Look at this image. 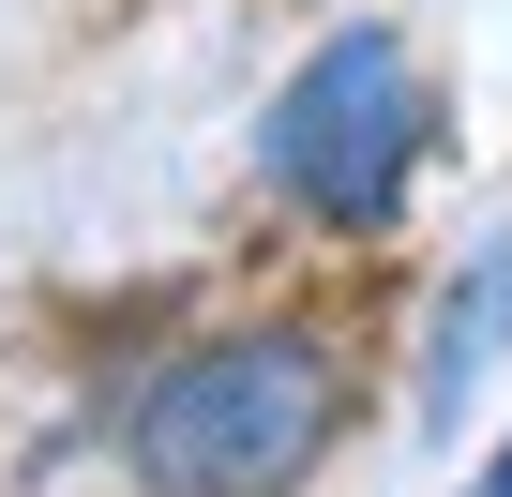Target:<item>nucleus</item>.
I'll return each mask as SVG.
<instances>
[{
  "mask_svg": "<svg viewBox=\"0 0 512 497\" xmlns=\"http://www.w3.org/2000/svg\"><path fill=\"white\" fill-rule=\"evenodd\" d=\"M347 377L317 332H211L136 392V482L151 497H287L332 437Z\"/></svg>",
  "mask_w": 512,
  "mask_h": 497,
  "instance_id": "obj_1",
  "label": "nucleus"
},
{
  "mask_svg": "<svg viewBox=\"0 0 512 497\" xmlns=\"http://www.w3.org/2000/svg\"><path fill=\"white\" fill-rule=\"evenodd\" d=\"M422 136H437L422 61H407L392 31H332V46L287 76V106H272V181H287L317 226H392Z\"/></svg>",
  "mask_w": 512,
  "mask_h": 497,
  "instance_id": "obj_2",
  "label": "nucleus"
},
{
  "mask_svg": "<svg viewBox=\"0 0 512 497\" xmlns=\"http://www.w3.org/2000/svg\"><path fill=\"white\" fill-rule=\"evenodd\" d=\"M512 347V241H497V257H482V287H452L437 302V407H467V377Z\"/></svg>",
  "mask_w": 512,
  "mask_h": 497,
  "instance_id": "obj_3",
  "label": "nucleus"
},
{
  "mask_svg": "<svg viewBox=\"0 0 512 497\" xmlns=\"http://www.w3.org/2000/svg\"><path fill=\"white\" fill-rule=\"evenodd\" d=\"M482 497H512V452H497V467H482Z\"/></svg>",
  "mask_w": 512,
  "mask_h": 497,
  "instance_id": "obj_4",
  "label": "nucleus"
}]
</instances>
